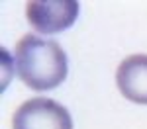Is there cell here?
Listing matches in <instances>:
<instances>
[{
  "label": "cell",
  "instance_id": "obj_1",
  "mask_svg": "<svg viewBox=\"0 0 147 129\" xmlns=\"http://www.w3.org/2000/svg\"><path fill=\"white\" fill-rule=\"evenodd\" d=\"M16 70L28 88L53 90L67 78V55L57 41L28 33L16 43Z\"/></svg>",
  "mask_w": 147,
  "mask_h": 129
},
{
  "label": "cell",
  "instance_id": "obj_2",
  "mask_svg": "<svg viewBox=\"0 0 147 129\" xmlns=\"http://www.w3.org/2000/svg\"><path fill=\"white\" fill-rule=\"evenodd\" d=\"M26 18L35 31L43 35L69 29L79 18L77 0H30L26 4Z\"/></svg>",
  "mask_w": 147,
  "mask_h": 129
},
{
  "label": "cell",
  "instance_id": "obj_3",
  "mask_svg": "<svg viewBox=\"0 0 147 129\" xmlns=\"http://www.w3.org/2000/svg\"><path fill=\"white\" fill-rule=\"evenodd\" d=\"M12 129H73V119L55 100L32 98L16 110Z\"/></svg>",
  "mask_w": 147,
  "mask_h": 129
},
{
  "label": "cell",
  "instance_id": "obj_4",
  "mask_svg": "<svg viewBox=\"0 0 147 129\" xmlns=\"http://www.w3.org/2000/svg\"><path fill=\"white\" fill-rule=\"evenodd\" d=\"M116 84L125 100L147 106V55L125 57L116 70Z\"/></svg>",
  "mask_w": 147,
  "mask_h": 129
}]
</instances>
